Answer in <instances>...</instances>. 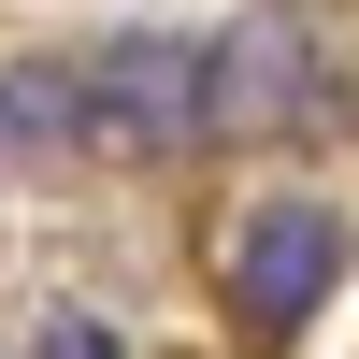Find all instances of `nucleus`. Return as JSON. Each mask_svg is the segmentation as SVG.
<instances>
[{
  "mask_svg": "<svg viewBox=\"0 0 359 359\" xmlns=\"http://www.w3.org/2000/svg\"><path fill=\"white\" fill-rule=\"evenodd\" d=\"M201 101H216V43H187V29H115V43L86 57V144H115V158L216 144Z\"/></svg>",
  "mask_w": 359,
  "mask_h": 359,
  "instance_id": "f257e3e1",
  "label": "nucleus"
},
{
  "mask_svg": "<svg viewBox=\"0 0 359 359\" xmlns=\"http://www.w3.org/2000/svg\"><path fill=\"white\" fill-rule=\"evenodd\" d=\"M331 273H345V216L331 201H259L245 230H230V316H245L259 345H287L316 302H331Z\"/></svg>",
  "mask_w": 359,
  "mask_h": 359,
  "instance_id": "f03ea898",
  "label": "nucleus"
},
{
  "mask_svg": "<svg viewBox=\"0 0 359 359\" xmlns=\"http://www.w3.org/2000/svg\"><path fill=\"white\" fill-rule=\"evenodd\" d=\"M316 115V57H302V15H245L216 43V101L201 130H302Z\"/></svg>",
  "mask_w": 359,
  "mask_h": 359,
  "instance_id": "7ed1b4c3",
  "label": "nucleus"
},
{
  "mask_svg": "<svg viewBox=\"0 0 359 359\" xmlns=\"http://www.w3.org/2000/svg\"><path fill=\"white\" fill-rule=\"evenodd\" d=\"M86 144V57H0V158H72Z\"/></svg>",
  "mask_w": 359,
  "mask_h": 359,
  "instance_id": "20e7f679",
  "label": "nucleus"
},
{
  "mask_svg": "<svg viewBox=\"0 0 359 359\" xmlns=\"http://www.w3.org/2000/svg\"><path fill=\"white\" fill-rule=\"evenodd\" d=\"M29 359H130V345H115L101 316H43V331H29Z\"/></svg>",
  "mask_w": 359,
  "mask_h": 359,
  "instance_id": "39448f33",
  "label": "nucleus"
}]
</instances>
